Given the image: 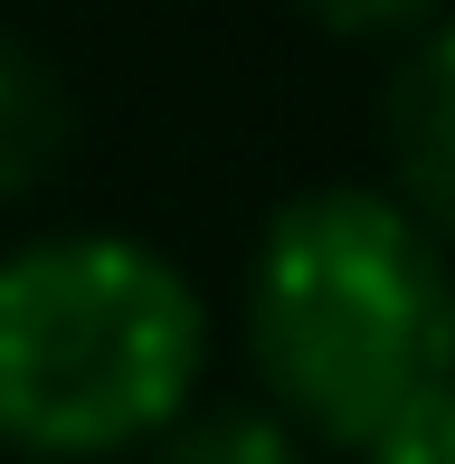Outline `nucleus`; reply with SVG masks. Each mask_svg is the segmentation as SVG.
Returning <instances> with one entry per match:
<instances>
[{
    "mask_svg": "<svg viewBox=\"0 0 455 464\" xmlns=\"http://www.w3.org/2000/svg\"><path fill=\"white\" fill-rule=\"evenodd\" d=\"M237 332L285 427L370 455L408 408L455 389V246L399 189H295L247 256Z\"/></svg>",
    "mask_w": 455,
    "mask_h": 464,
    "instance_id": "nucleus-1",
    "label": "nucleus"
},
{
    "mask_svg": "<svg viewBox=\"0 0 455 464\" xmlns=\"http://www.w3.org/2000/svg\"><path fill=\"white\" fill-rule=\"evenodd\" d=\"M209 379V304L123 227H57L0 256V446L38 464L142 455Z\"/></svg>",
    "mask_w": 455,
    "mask_h": 464,
    "instance_id": "nucleus-2",
    "label": "nucleus"
},
{
    "mask_svg": "<svg viewBox=\"0 0 455 464\" xmlns=\"http://www.w3.org/2000/svg\"><path fill=\"white\" fill-rule=\"evenodd\" d=\"M380 152H389V189L455 246V10L408 38L380 95Z\"/></svg>",
    "mask_w": 455,
    "mask_h": 464,
    "instance_id": "nucleus-3",
    "label": "nucleus"
},
{
    "mask_svg": "<svg viewBox=\"0 0 455 464\" xmlns=\"http://www.w3.org/2000/svg\"><path fill=\"white\" fill-rule=\"evenodd\" d=\"M67 142H76V104L57 86V67L19 38H0V199H29L67 161Z\"/></svg>",
    "mask_w": 455,
    "mask_h": 464,
    "instance_id": "nucleus-4",
    "label": "nucleus"
},
{
    "mask_svg": "<svg viewBox=\"0 0 455 464\" xmlns=\"http://www.w3.org/2000/svg\"><path fill=\"white\" fill-rule=\"evenodd\" d=\"M142 464H304V436L276 408H199L142 446Z\"/></svg>",
    "mask_w": 455,
    "mask_h": 464,
    "instance_id": "nucleus-5",
    "label": "nucleus"
},
{
    "mask_svg": "<svg viewBox=\"0 0 455 464\" xmlns=\"http://www.w3.org/2000/svg\"><path fill=\"white\" fill-rule=\"evenodd\" d=\"M314 29H333V38H418V29H437V19L455 10V0H295Z\"/></svg>",
    "mask_w": 455,
    "mask_h": 464,
    "instance_id": "nucleus-6",
    "label": "nucleus"
},
{
    "mask_svg": "<svg viewBox=\"0 0 455 464\" xmlns=\"http://www.w3.org/2000/svg\"><path fill=\"white\" fill-rule=\"evenodd\" d=\"M361 464H455V389H437L427 408H408Z\"/></svg>",
    "mask_w": 455,
    "mask_h": 464,
    "instance_id": "nucleus-7",
    "label": "nucleus"
}]
</instances>
